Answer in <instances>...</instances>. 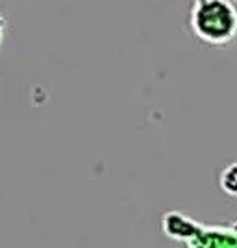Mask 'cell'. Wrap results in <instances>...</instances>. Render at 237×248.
I'll return each instance as SVG.
<instances>
[{
  "instance_id": "6da1fadb",
  "label": "cell",
  "mask_w": 237,
  "mask_h": 248,
  "mask_svg": "<svg viewBox=\"0 0 237 248\" xmlns=\"http://www.w3.org/2000/svg\"><path fill=\"white\" fill-rule=\"evenodd\" d=\"M163 235L186 248H237V220L204 224L184 211L171 209L161 217Z\"/></svg>"
},
{
  "instance_id": "7a4b0ae2",
  "label": "cell",
  "mask_w": 237,
  "mask_h": 248,
  "mask_svg": "<svg viewBox=\"0 0 237 248\" xmlns=\"http://www.w3.org/2000/svg\"><path fill=\"white\" fill-rule=\"evenodd\" d=\"M189 26L198 41L224 46L237 37V4L234 0H193Z\"/></svg>"
},
{
  "instance_id": "3957f363",
  "label": "cell",
  "mask_w": 237,
  "mask_h": 248,
  "mask_svg": "<svg viewBox=\"0 0 237 248\" xmlns=\"http://www.w3.org/2000/svg\"><path fill=\"white\" fill-rule=\"evenodd\" d=\"M219 186L222 189V193H226L230 197H237V161L230 163L221 170Z\"/></svg>"
},
{
  "instance_id": "277c9868",
  "label": "cell",
  "mask_w": 237,
  "mask_h": 248,
  "mask_svg": "<svg viewBox=\"0 0 237 248\" xmlns=\"http://www.w3.org/2000/svg\"><path fill=\"white\" fill-rule=\"evenodd\" d=\"M234 2H236V4H237V0H234Z\"/></svg>"
}]
</instances>
